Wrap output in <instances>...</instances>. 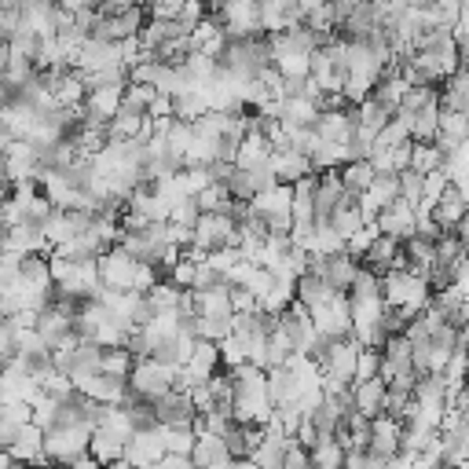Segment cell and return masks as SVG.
Wrapping results in <instances>:
<instances>
[{
	"label": "cell",
	"mask_w": 469,
	"mask_h": 469,
	"mask_svg": "<svg viewBox=\"0 0 469 469\" xmlns=\"http://www.w3.org/2000/svg\"><path fill=\"white\" fill-rule=\"evenodd\" d=\"M381 367H385L381 348H363V352H360V363H356V385L381 378Z\"/></svg>",
	"instance_id": "cell-35"
},
{
	"label": "cell",
	"mask_w": 469,
	"mask_h": 469,
	"mask_svg": "<svg viewBox=\"0 0 469 469\" xmlns=\"http://www.w3.org/2000/svg\"><path fill=\"white\" fill-rule=\"evenodd\" d=\"M52 469H70V465H52Z\"/></svg>",
	"instance_id": "cell-52"
},
{
	"label": "cell",
	"mask_w": 469,
	"mask_h": 469,
	"mask_svg": "<svg viewBox=\"0 0 469 469\" xmlns=\"http://www.w3.org/2000/svg\"><path fill=\"white\" fill-rule=\"evenodd\" d=\"M243 286H246V290L257 297V304H260V301H264L271 290H276V276H271L268 268H253L250 276H246V283H243Z\"/></svg>",
	"instance_id": "cell-38"
},
{
	"label": "cell",
	"mask_w": 469,
	"mask_h": 469,
	"mask_svg": "<svg viewBox=\"0 0 469 469\" xmlns=\"http://www.w3.org/2000/svg\"><path fill=\"white\" fill-rule=\"evenodd\" d=\"M356 117H360V129H363V132L378 136V132H381V129H385L388 122H393L397 114H388V110H385V107H381V103H378V99L371 96V99H367L363 107H356Z\"/></svg>",
	"instance_id": "cell-27"
},
{
	"label": "cell",
	"mask_w": 469,
	"mask_h": 469,
	"mask_svg": "<svg viewBox=\"0 0 469 469\" xmlns=\"http://www.w3.org/2000/svg\"><path fill=\"white\" fill-rule=\"evenodd\" d=\"M334 297H341L334 286H327L323 279H316V276H304V279H297V301L308 308V311H316V308H323V304H330Z\"/></svg>",
	"instance_id": "cell-20"
},
{
	"label": "cell",
	"mask_w": 469,
	"mask_h": 469,
	"mask_svg": "<svg viewBox=\"0 0 469 469\" xmlns=\"http://www.w3.org/2000/svg\"><path fill=\"white\" fill-rule=\"evenodd\" d=\"M194 297V311L199 316H209V320H231V286L227 283H217L209 290H191Z\"/></svg>",
	"instance_id": "cell-13"
},
{
	"label": "cell",
	"mask_w": 469,
	"mask_h": 469,
	"mask_svg": "<svg viewBox=\"0 0 469 469\" xmlns=\"http://www.w3.org/2000/svg\"><path fill=\"white\" fill-rule=\"evenodd\" d=\"M173 367L158 363V360H143L132 367L129 374V388H132V397L143 400V404H154V400H162L166 393H173Z\"/></svg>",
	"instance_id": "cell-3"
},
{
	"label": "cell",
	"mask_w": 469,
	"mask_h": 469,
	"mask_svg": "<svg viewBox=\"0 0 469 469\" xmlns=\"http://www.w3.org/2000/svg\"><path fill=\"white\" fill-rule=\"evenodd\" d=\"M330 227L341 234V239L348 243L352 234H360L363 227H367V220H363V213H360V206H341L334 217H330Z\"/></svg>",
	"instance_id": "cell-29"
},
{
	"label": "cell",
	"mask_w": 469,
	"mask_h": 469,
	"mask_svg": "<svg viewBox=\"0 0 469 469\" xmlns=\"http://www.w3.org/2000/svg\"><path fill=\"white\" fill-rule=\"evenodd\" d=\"M150 469H194V462L187 455H166L158 465H150Z\"/></svg>",
	"instance_id": "cell-48"
},
{
	"label": "cell",
	"mask_w": 469,
	"mask_h": 469,
	"mask_svg": "<svg viewBox=\"0 0 469 469\" xmlns=\"http://www.w3.org/2000/svg\"><path fill=\"white\" fill-rule=\"evenodd\" d=\"M451 187V176L440 169V173H433V176H425V191H422V202L418 206H429V209H437V202L444 199V191Z\"/></svg>",
	"instance_id": "cell-37"
},
{
	"label": "cell",
	"mask_w": 469,
	"mask_h": 469,
	"mask_svg": "<svg viewBox=\"0 0 469 469\" xmlns=\"http://www.w3.org/2000/svg\"><path fill=\"white\" fill-rule=\"evenodd\" d=\"M231 311L234 316H246V311H257V297L246 286H231Z\"/></svg>",
	"instance_id": "cell-44"
},
{
	"label": "cell",
	"mask_w": 469,
	"mask_h": 469,
	"mask_svg": "<svg viewBox=\"0 0 469 469\" xmlns=\"http://www.w3.org/2000/svg\"><path fill=\"white\" fill-rule=\"evenodd\" d=\"M422 191H425V176H418L414 169L400 173V199H404V202H411V206L418 209V202H422Z\"/></svg>",
	"instance_id": "cell-41"
},
{
	"label": "cell",
	"mask_w": 469,
	"mask_h": 469,
	"mask_svg": "<svg viewBox=\"0 0 469 469\" xmlns=\"http://www.w3.org/2000/svg\"><path fill=\"white\" fill-rule=\"evenodd\" d=\"M183 294H187V290H176L173 283H158V286H154V290L147 294V301H150L154 311H180Z\"/></svg>",
	"instance_id": "cell-33"
},
{
	"label": "cell",
	"mask_w": 469,
	"mask_h": 469,
	"mask_svg": "<svg viewBox=\"0 0 469 469\" xmlns=\"http://www.w3.org/2000/svg\"><path fill=\"white\" fill-rule=\"evenodd\" d=\"M268 397H271V407H290L297 400V388H294V378L286 367H276V371H268Z\"/></svg>",
	"instance_id": "cell-23"
},
{
	"label": "cell",
	"mask_w": 469,
	"mask_h": 469,
	"mask_svg": "<svg viewBox=\"0 0 469 469\" xmlns=\"http://www.w3.org/2000/svg\"><path fill=\"white\" fill-rule=\"evenodd\" d=\"M444 166H448V158L440 154V147H437V143H414L411 169H414L418 176H433V173H440Z\"/></svg>",
	"instance_id": "cell-24"
},
{
	"label": "cell",
	"mask_w": 469,
	"mask_h": 469,
	"mask_svg": "<svg viewBox=\"0 0 469 469\" xmlns=\"http://www.w3.org/2000/svg\"><path fill=\"white\" fill-rule=\"evenodd\" d=\"M154 99H158V89H150V85H129L125 96H122V103L132 107V110H140V114H147Z\"/></svg>",
	"instance_id": "cell-39"
},
{
	"label": "cell",
	"mask_w": 469,
	"mask_h": 469,
	"mask_svg": "<svg viewBox=\"0 0 469 469\" xmlns=\"http://www.w3.org/2000/svg\"><path fill=\"white\" fill-rule=\"evenodd\" d=\"M199 220H202V209H199V202H194V199L176 202V206H173V217H169V224L187 227V231H194V224H199Z\"/></svg>",
	"instance_id": "cell-40"
},
{
	"label": "cell",
	"mask_w": 469,
	"mask_h": 469,
	"mask_svg": "<svg viewBox=\"0 0 469 469\" xmlns=\"http://www.w3.org/2000/svg\"><path fill=\"white\" fill-rule=\"evenodd\" d=\"M136 360H132V352L129 348H103V363H99V374H110L117 381H129Z\"/></svg>",
	"instance_id": "cell-26"
},
{
	"label": "cell",
	"mask_w": 469,
	"mask_h": 469,
	"mask_svg": "<svg viewBox=\"0 0 469 469\" xmlns=\"http://www.w3.org/2000/svg\"><path fill=\"white\" fill-rule=\"evenodd\" d=\"M268 166H271V173H276V180L286 183V187H294L304 176H316V173H311L308 154H297V150H276L268 158Z\"/></svg>",
	"instance_id": "cell-12"
},
{
	"label": "cell",
	"mask_w": 469,
	"mask_h": 469,
	"mask_svg": "<svg viewBox=\"0 0 469 469\" xmlns=\"http://www.w3.org/2000/svg\"><path fill=\"white\" fill-rule=\"evenodd\" d=\"M465 213H469V206H465V199L458 194V187H448V191H444V199H440L437 209H433V220L440 224L444 234H451V231L465 220Z\"/></svg>",
	"instance_id": "cell-16"
},
{
	"label": "cell",
	"mask_w": 469,
	"mask_h": 469,
	"mask_svg": "<svg viewBox=\"0 0 469 469\" xmlns=\"http://www.w3.org/2000/svg\"><path fill=\"white\" fill-rule=\"evenodd\" d=\"M345 253V239L330 224H316V243H311V257H337Z\"/></svg>",
	"instance_id": "cell-31"
},
{
	"label": "cell",
	"mask_w": 469,
	"mask_h": 469,
	"mask_svg": "<svg viewBox=\"0 0 469 469\" xmlns=\"http://www.w3.org/2000/svg\"><path fill=\"white\" fill-rule=\"evenodd\" d=\"M19 433H22V425H15V422H0V451H12L15 440H19Z\"/></svg>",
	"instance_id": "cell-47"
},
{
	"label": "cell",
	"mask_w": 469,
	"mask_h": 469,
	"mask_svg": "<svg viewBox=\"0 0 469 469\" xmlns=\"http://www.w3.org/2000/svg\"><path fill=\"white\" fill-rule=\"evenodd\" d=\"M70 469H103V462H96L92 455H81V458H73Z\"/></svg>",
	"instance_id": "cell-49"
},
{
	"label": "cell",
	"mask_w": 469,
	"mask_h": 469,
	"mask_svg": "<svg viewBox=\"0 0 469 469\" xmlns=\"http://www.w3.org/2000/svg\"><path fill=\"white\" fill-rule=\"evenodd\" d=\"M371 297H381V276L360 264L356 279H352V290H348V301H371Z\"/></svg>",
	"instance_id": "cell-30"
},
{
	"label": "cell",
	"mask_w": 469,
	"mask_h": 469,
	"mask_svg": "<svg viewBox=\"0 0 469 469\" xmlns=\"http://www.w3.org/2000/svg\"><path fill=\"white\" fill-rule=\"evenodd\" d=\"M250 183H253V194H264V191H271V187H279V180H276V173H271L268 162L257 166V169H250Z\"/></svg>",
	"instance_id": "cell-43"
},
{
	"label": "cell",
	"mask_w": 469,
	"mask_h": 469,
	"mask_svg": "<svg viewBox=\"0 0 469 469\" xmlns=\"http://www.w3.org/2000/svg\"><path fill=\"white\" fill-rule=\"evenodd\" d=\"M462 73H469V48L462 52Z\"/></svg>",
	"instance_id": "cell-51"
},
{
	"label": "cell",
	"mask_w": 469,
	"mask_h": 469,
	"mask_svg": "<svg viewBox=\"0 0 469 469\" xmlns=\"http://www.w3.org/2000/svg\"><path fill=\"white\" fill-rule=\"evenodd\" d=\"M374 425V437H371V455H378L381 462H393V458H400V444H404V422L400 418H388V414H381V418H374L371 422Z\"/></svg>",
	"instance_id": "cell-9"
},
{
	"label": "cell",
	"mask_w": 469,
	"mask_h": 469,
	"mask_svg": "<svg viewBox=\"0 0 469 469\" xmlns=\"http://www.w3.org/2000/svg\"><path fill=\"white\" fill-rule=\"evenodd\" d=\"M166 429V425H162ZM194 440H199V433H194L191 425H176V429H166V455H187L194 451Z\"/></svg>",
	"instance_id": "cell-32"
},
{
	"label": "cell",
	"mask_w": 469,
	"mask_h": 469,
	"mask_svg": "<svg viewBox=\"0 0 469 469\" xmlns=\"http://www.w3.org/2000/svg\"><path fill=\"white\" fill-rule=\"evenodd\" d=\"M437 132H440V103H433V107H425V110L414 114L411 140H414V143H433Z\"/></svg>",
	"instance_id": "cell-25"
},
{
	"label": "cell",
	"mask_w": 469,
	"mask_h": 469,
	"mask_svg": "<svg viewBox=\"0 0 469 469\" xmlns=\"http://www.w3.org/2000/svg\"><path fill=\"white\" fill-rule=\"evenodd\" d=\"M374 180H378V173L371 169V162H352V166L341 169V183H345V191H348V194H356V199H360V194H363Z\"/></svg>",
	"instance_id": "cell-28"
},
{
	"label": "cell",
	"mask_w": 469,
	"mask_h": 469,
	"mask_svg": "<svg viewBox=\"0 0 469 469\" xmlns=\"http://www.w3.org/2000/svg\"><path fill=\"white\" fill-rule=\"evenodd\" d=\"M404 257H407V268L414 271V276H429L437 264V243H429V239H407L404 243Z\"/></svg>",
	"instance_id": "cell-19"
},
{
	"label": "cell",
	"mask_w": 469,
	"mask_h": 469,
	"mask_svg": "<svg viewBox=\"0 0 469 469\" xmlns=\"http://www.w3.org/2000/svg\"><path fill=\"white\" fill-rule=\"evenodd\" d=\"M290 448H294V440H286V437H268V433H264V444H260L250 458H253L260 469H283Z\"/></svg>",
	"instance_id": "cell-22"
},
{
	"label": "cell",
	"mask_w": 469,
	"mask_h": 469,
	"mask_svg": "<svg viewBox=\"0 0 469 469\" xmlns=\"http://www.w3.org/2000/svg\"><path fill=\"white\" fill-rule=\"evenodd\" d=\"M440 110H451V114H465L469 117V73H455L444 81L440 89Z\"/></svg>",
	"instance_id": "cell-17"
},
{
	"label": "cell",
	"mask_w": 469,
	"mask_h": 469,
	"mask_svg": "<svg viewBox=\"0 0 469 469\" xmlns=\"http://www.w3.org/2000/svg\"><path fill=\"white\" fill-rule=\"evenodd\" d=\"M352 411H360L363 418H381L385 414V381L374 378V381H360L352 385Z\"/></svg>",
	"instance_id": "cell-14"
},
{
	"label": "cell",
	"mask_w": 469,
	"mask_h": 469,
	"mask_svg": "<svg viewBox=\"0 0 469 469\" xmlns=\"http://www.w3.org/2000/svg\"><path fill=\"white\" fill-rule=\"evenodd\" d=\"M220 371H224L220 367V345H213V341H199V345H194V356L187 363V374L194 378V385H206Z\"/></svg>",
	"instance_id": "cell-15"
},
{
	"label": "cell",
	"mask_w": 469,
	"mask_h": 469,
	"mask_svg": "<svg viewBox=\"0 0 469 469\" xmlns=\"http://www.w3.org/2000/svg\"><path fill=\"white\" fill-rule=\"evenodd\" d=\"M154 407V418H158V425H166V429H176V425H191L194 422V404H191V397L187 393H166L162 400H154L150 404Z\"/></svg>",
	"instance_id": "cell-11"
},
{
	"label": "cell",
	"mask_w": 469,
	"mask_h": 469,
	"mask_svg": "<svg viewBox=\"0 0 469 469\" xmlns=\"http://www.w3.org/2000/svg\"><path fill=\"white\" fill-rule=\"evenodd\" d=\"M227 458H231V455H227V444H224L220 437L202 433L199 440H194V451H191L194 469H213V465H220V462H227Z\"/></svg>",
	"instance_id": "cell-18"
},
{
	"label": "cell",
	"mask_w": 469,
	"mask_h": 469,
	"mask_svg": "<svg viewBox=\"0 0 469 469\" xmlns=\"http://www.w3.org/2000/svg\"><path fill=\"white\" fill-rule=\"evenodd\" d=\"M311 323H316V330H320L327 341H345V337H352V301H348V294H341V297H334L330 304H323V308L311 311Z\"/></svg>",
	"instance_id": "cell-6"
},
{
	"label": "cell",
	"mask_w": 469,
	"mask_h": 469,
	"mask_svg": "<svg viewBox=\"0 0 469 469\" xmlns=\"http://www.w3.org/2000/svg\"><path fill=\"white\" fill-rule=\"evenodd\" d=\"M89 455H92L96 462H103V469H107V465H114V462L125 458V440L114 437V433H107V429H96L92 444H89Z\"/></svg>",
	"instance_id": "cell-21"
},
{
	"label": "cell",
	"mask_w": 469,
	"mask_h": 469,
	"mask_svg": "<svg viewBox=\"0 0 469 469\" xmlns=\"http://www.w3.org/2000/svg\"><path fill=\"white\" fill-rule=\"evenodd\" d=\"M378 231L388 234V239H397V243L414 239V234H418V213H414V206L400 199L393 209H385V213L378 217Z\"/></svg>",
	"instance_id": "cell-10"
},
{
	"label": "cell",
	"mask_w": 469,
	"mask_h": 469,
	"mask_svg": "<svg viewBox=\"0 0 469 469\" xmlns=\"http://www.w3.org/2000/svg\"><path fill=\"white\" fill-rule=\"evenodd\" d=\"M12 465H15V458L8 451H0V469H12Z\"/></svg>",
	"instance_id": "cell-50"
},
{
	"label": "cell",
	"mask_w": 469,
	"mask_h": 469,
	"mask_svg": "<svg viewBox=\"0 0 469 469\" xmlns=\"http://www.w3.org/2000/svg\"><path fill=\"white\" fill-rule=\"evenodd\" d=\"M356 271H360V260H352L348 253H337V257H311V260H308V276L323 279V283L334 286L337 294H348V290H352Z\"/></svg>",
	"instance_id": "cell-5"
},
{
	"label": "cell",
	"mask_w": 469,
	"mask_h": 469,
	"mask_svg": "<svg viewBox=\"0 0 469 469\" xmlns=\"http://www.w3.org/2000/svg\"><path fill=\"white\" fill-rule=\"evenodd\" d=\"M187 397H191V404H194V411H199V414L217 411V400H213V388H209V381H206V385H194Z\"/></svg>",
	"instance_id": "cell-42"
},
{
	"label": "cell",
	"mask_w": 469,
	"mask_h": 469,
	"mask_svg": "<svg viewBox=\"0 0 469 469\" xmlns=\"http://www.w3.org/2000/svg\"><path fill=\"white\" fill-rule=\"evenodd\" d=\"M455 45L465 52L469 48V4H462L458 12V26H455Z\"/></svg>",
	"instance_id": "cell-46"
},
{
	"label": "cell",
	"mask_w": 469,
	"mask_h": 469,
	"mask_svg": "<svg viewBox=\"0 0 469 469\" xmlns=\"http://www.w3.org/2000/svg\"><path fill=\"white\" fill-rule=\"evenodd\" d=\"M194 337L220 345L224 337H231V320H209V316H199V320H194Z\"/></svg>",
	"instance_id": "cell-34"
},
{
	"label": "cell",
	"mask_w": 469,
	"mask_h": 469,
	"mask_svg": "<svg viewBox=\"0 0 469 469\" xmlns=\"http://www.w3.org/2000/svg\"><path fill=\"white\" fill-rule=\"evenodd\" d=\"M96 268H99V283H103L107 290H114V294H132L136 268H140V260H136L132 253H125L122 246H114V250H107V253L96 260Z\"/></svg>",
	"instance_id": "cell-4"
},
{
	"label": "cell",
	"mask_w": 469,
	"mask_h": 469,
	"mask_svg": "<svg viewBox=\"0 0 469 469\" xmlns=\"http://www.w3.org/2000/svg\"><path fill=\"white\" fill-rule=\"evenodd\" d=\"M381 297L388 308L404 311V316L414 323L422 311L433 304V286H429L425 276H414V271H385L381 276Z\"/></svg>",
	"instance_id": "cell-1"
},
{
	"label": "cell",
	"mask_w": 469,
	"mask_h": 469,
	"mask_svg": "<svg viewBox=\"0 0 469 469\" xmlns=\"http://www.w3.org/2000/svg\"><path fill=\"white\" fill-rule=\"evenodd\" d=\"M92 433L96 429H89V425H55V429H48L45 433V458L52 465H70L73 458L89 455Z\"/></svg>",
	"instance_id": "cell-2"
},
{
	"label": "cell",
	"mask_w": 469,
	"mask_h": 469,
	"mask_svg": "<svg viewBox=\"0 0 469 469\" xmlns=\"http://www.w3.org/2000/svg\"><path fill=\"white\" fill-rule=\"evenodd\" d=\"M166 458V429L154 425L147 433H136L129 444H125V462L132 469H150Z\"/></svg>",
	"instance_id": "cell-7"
},
{
	"label": "cell",
	"mask_w": 469,
	"mask_h": 469,
	"mask_svg": "<svg viewBox=\"0 0 469 469\" xmlns=\"http://www.w3.org/2000/svg\"><path fill=\"white\" fill-rule=\"evenodd\" d=\"M4 166H8V176L12 183H37V176H41V150H37L33 143H12L4 150Z\"/></svg>",
	"instance_id": "cell-8"
},
{
	"label": "cell",
	"mask_w": 469,
	"mask_h": 469,
	"mask_svg": "<svg viewBox=\"0 0 469 469\" xmlns=\"http://www.w3.org/2000/svg\"><path fill=\"white\" fill-rule=\"evenodd\" d=\"M283 469H311V455H308L304 448H297V444H294V448L286 451V462H283Z\"/></svg>",
	"instance_id": "cell-45"
},
{
	"label": "cell",
	"mask_w": 469,
	"mask_h": 469,
	"mask_svg": "<svg viewBox=\"0 0 469 469\" xmlns=\"http://www.w3.org/2000/svg\"><path fill=\"white\" fill-rule=\"evenodd\" d=\"M246 363V341L243 337H224L220 341V367L224 371H234V367H243Z\"/></svg>",
	"instance_id": "cell-36"
}]
</instances>
